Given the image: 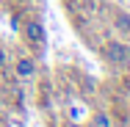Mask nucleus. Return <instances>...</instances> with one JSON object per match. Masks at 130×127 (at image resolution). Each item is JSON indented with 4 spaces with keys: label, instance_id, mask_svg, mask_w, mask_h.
Masks as SVG:
<instances>
[{
    "label": "nucleus",
    "instance_id": "f257e3e1",
    "mask_svg": "<svg viewBox=\"0 0 130 127\" xmlns=\"http://www.w3.org/2000/svg\"><path fill=\"white\" fill-rule=\"evenodd\" d=\"M25 39H28V44L42 47V44H44V25H42L39 20H30V22H25Z\"/></svg>",
    "mask_w": 130,
    "mask_h": 127
},
{
    "label": "nucleus",
    "instance_id": "f03ea898",
    "mask_svg": "<svg viewBox=\"0 0 130 127\" xmlns=\"http://www.w3.org/2000/svg\"><path fill=\"white\" fill-rule=\"evenodd\" d=\"M108 58H111L113 64H127L130 52H127V47H125L122 42H111V44H108Z\"/></svg>",
    "mask_w": 130,
    "mask_h": 127
},
{
    "label": "nucleus",
    "instance_id": "7ed1b4c3",
    "mask_svg": "<svg viewBox=\"0 0 130 127\" xmlns=\"http://www.w3.org/2000/svg\"><path fill=\"white\" fill-rule=\"evenodd\" d=\"M17 75L20 77H33L36 75V61H33V58H20V61H17Z\"/></svg>",
    "mask_w": 130,
    "mask_h": 127
},
{
    "label": "nucleus",
    "instance_id": "20e7f679",
    "mask_svg": "<svg viewBox=\"0 0 130 127\" xmlns=\"http://www.w3.org/2000/svg\"><path fill=\"white\" fill-rule=\"evenodd\" d=\"M116 28L125 30V33H130V17L127 14H119V17H116Z\"/></svg>",
    "mask_w": 130,
    "mask_h": 127
},
{
    "label": "nucleus",
    "instance_id": "39448f33",
    "mask_svg": "<svg viewBox=\"0 0 130 127\" xmlns=\"http://www.w3.org/2000/svg\"><path fill=\"white\" fill-rule=\"evenodd\" d=\"M91 127H111L108 113H97V116H94V122H91Z\"/></svg>",
    "mask_w": 130,
    "mask_h": 127
},
{
    "label": "nucleus",
    "instance_id": "423d86ee",
    "mask_svg": "<svg viewBox=\"0 0 130 127\" xmlns=\"http://www.w3.org/2000/svg\"><path fill=\"white\" fill-rule=\"evenodd\" d=\"M6 64H8V55H6V50H3V47H0V72H3V69H6Z\"/></svg>",
    "mask_w": 130,
    "mask_h": 127
},
{
    "label": "nucleus",
    "instance_id": "0eeeda50",
    "mask_svg": "<svg viewBox=\"0 0 130 127\" xmlns=\"http://www.w3.org/2000/svg\"><path fill=\"white\" fill-rule=\"evenodd\" d=\"M69 127H80V124H69Z\"/></svg>",
    "mask_w": 130,
    "mask_h": 127
}]
</instances>
